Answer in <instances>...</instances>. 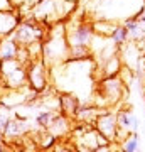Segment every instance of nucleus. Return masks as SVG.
<instances>
[{
	"label": "nucleus",
	"mask_w": 145,
	"mask_h": 152,
	"mask_svg": "<svg viewBox=\"0 0 145 152\" xmlns=\"http://www.w3.org/2000/svg\"><path fill=\"white\" fill-rule=\"evenodd\" d=\"M42 59L49 69L63 64L69 59V44L66 39L64 24L56 22L42 41Z\"/></svg>",
	"instance_id": "obj_1"
},
{
	"label": "nucleus",
	"mask_w": 145,
	"mask_h": 152,
	"mask_svg": "<svg viewBox=\"0 0 145 152\" xmlns=\"http://www.w3.org/2000/svg\"><path fill=\"white\" fill-rule=\"evenodd\" d=\"M0 80L5 90H20L26 88L27 83V68L17 59L0 61Z\"/></svg>",
	"instance_id": "obj_2"
},
{
	"label": "nucleus",
	"mask_w": 145,
	"mask_h": 152,
	"mask_svg": "<svg viewBox=\"0 0 145 152\" xmlns=\"http://www.w3.org/2000/svg\"><path fill=\"white\" fill-rule=\"evenodd\" d=\"M46 36L47 34L44 31V24L32 19V20H22L19 24V27L14 31V34L9 37H12L19 46H29V44L37 42V41H44Z\"/></svg>",
	"instance_id": "obj_3"
},
{
	"label": "nucleus",
	"mask_w": 145,
	"mask_h": 152,
	"mask_svg": "<svg viewBox=\"0 0 145 152\" xmlns=\"http://www.w3.org/2000/svg\"><path fill=\"white\" fill-rule=\"evenodd\" d=\"M27 68V83L37 93H44L49 86V68L44 59H32Z\"/></svg>",
	"instance_id": "obj_4"
},
{
	"label": "nucleus",
	"mask_w": 145,
	"mask_h": 152,
	"mask_svg": "<svg viewBox=\"0 0 145 152\" xmlns=\"http://www.w3.org/2000/svg\"><path fill=\"white\" fill-rule=\"evenodd\" d=\"M96 130L101 134L103 137H106L110 142L117 140V130H118V124H117V113H113L110 108L103 110L100 117L95 122Z\"/></svg>",
	"instance_id": "obj_5"
},
{
	"label": "nucleus",
	"mask_w": 145,
	"mask_h": 152,
	"mask_svg": "<svg viewBox=\"0 0 145 152\" xmlns=\"http://www.w3.org/2000/svg\"><path fill=\"white\" fill-rule=\"evenodd\" d=\"M140 46L137 41H132L130 39L128 42H125L122 48H120V58H122V63L123 66L130 68L132 71H135V75L138 73V66H140Z\"/></svg>",
	"instance_id": "obj_6"
},
{
	"label": "nucleus",
	"mask_w": 145,
	"mask_h": 152,
	"mask_svg": "<svg viewBox=\"0 0 145 152\" xmlns=\"http://www.w3.org/2000/svg\"><path fill=\"white\" fill-rule=\"evenodd\" d=\"M20 22H22V17L19 9L0 10V37L5 39L9 36H12Z\"/></svg>",
	"instance_id": "obj_7"
},
{
	"label": "nucleus",
	"mask_w": 145,
	"mask_h": 152,
	"mask_svg": "<svg viewBox=\"0 0 145 152\" xmlns=\"http://www.w3.org/2000/svg\"><path fill=\"white\" fill-rule=\"evenodd\" d=\"M79 107H81V100L76 96V95L68 93V91H64V93L59 95V112L64 115V117L74 120Z\"/></svg>",
	"instance_id": "obj_8"
},
{
	"label": "nucleus",
	"mask_w": 145,
	"mask_h": 152,
	"mask_svg": "<svg viewBox=\"0 0 145 152\" xmlns=\"http://www.w3.org/2000/svg\"><path fill=\"white\" fill-rule=\"evenodd\" d=\"M46 130H47L49 134H52L56 139H63V137L69 135L71 130H73V129H71V118H68V117H64L61 112H58Z\"/></svg>",
	"instance_id": "obj_9"
},
{
	"label": "nucleus",
	"mask_w": 145,
	"mask_h": 152,
	"mask_svg": "<svg viewBox=\"0 0 145 152\" xmlns=\"http://www.w3.org/2000/svg\"><path fill=\"white\" fill-rule=\"evenodd\" d=\"M117 124H118V130H125V132H128V134H132V132L138 130L140 120L132 110L122 108L117 113Z\"/></svg>",
	"instance_id": "obj_10"
},
{
	"label": "nucleus",
	"mask_w": 145,
	"mask_h": 152,
	"mask_svg": "<svg viewBox=\"0 0 145 152\" xmlns=\"http://www.w3.org/2000/svg\"><path fill=\"white\" fill-rule=\"evenodd\" d=\"M105 108H100L96 107L95 103H81L79 110H78V113H76L74 120L78 124H86V125H95L96 118L100 117Z\"/></svg>",
	"instance_id": "obj_11"
},
{
	"label": "nucleus",
	"mask_w": 145,
	"mask_h": 152,
	"mask_svg": "<svg viewBox=\"0 0 145 152\" xmlns=\"http://www.w3.org/2000/svg\"><path fill=\"white\" fill-rule=\"evenodd\" d=\"M122 22L118 20H111V19H93L91 22V27H93V32L96 36H101V37H108L115 32V29L118 27Z\"/></svg>",
	"instance_id": "obj_12"
},
{
	"label": "nucleus",
	"mask_w": 145,
	"mask_h": 152,
	"mask_svg": "<svg viewBox=\"0 0 145 152\" xmlns=\"http://www.w3.org/2000/svg\"><path fill=\"white\" fill-rule=\"evenodd\" d=\"M122 68H123V63H122L120 53L111 56L110 59H106L105 63L100 64V71L103 73V78H106V76H118Z\"/></svg>",
	"instance_id": "obj_13"
},
{
	"label": "nucleus",
	"mask_w": 145,
	"mask_h": 152,
	"mask_svg": "<svg viewBox=\"0 0 145 152\" xmlns=\"http://www.w3.org/2000/svg\"><path fill=\"white\" fill-rule=\"evenodd\" d=\"M27 130H29V129H27V124L24 122V120L10 118L9 120V124H7V127H5V130H4V137H5V139L22 137Z\"/></svg>",
	"instance_id": "obj_14"
},
{
	"label": "nucleus",
	"mask_w": 145,
	"mask_h": 152,
	"mask_svg": "<svg viewBox=\"0 0 145 152\" xmlns=\"http://www.w3.org/2000/svg\"><path fill=\"white\" fill-rule=\"evenodd\" d=\"M17 51H19V44H17L12 37L2 39V46H0V61L15 59Z\"/></svg>",
	"instance_id": "obj_15"
},
{
	"label": "nucleus",
	"mask_w": 145,
	"mask_h": 152,
	"mask_svg": "<svg viewBox=\"0 0 145 152\" xmlns=\"http://www.w3.org/2000/svg\"><path fill=\"white\" fill-rule=\"evenodd\" d=\"M110 39H111V42L115 44V46H118V48H122L125 42H128L130 41V34H128V29L123 26V22L120 24L118 27L115 29V32L110 36Z\"/></svg>",
	"instance_id": "obj_16"
},
{
	"label": "nucleus",
	"mask_w": 145,
	"mask_h": 152,
	"mask_svg": "<svg viewBox=\"0 0 145 152\" xmlns=\"http://www.w3.org/2000/svg\"><path fill=\"white\" fill-rule=\"evenodd\" d=\"M138 145H140V135L137 132H132L123 142H122V149L125 152H137L138 151Z\"/></svg>",
	"instance_id": "obj_17"
},
{
	"label": "nucleus",
	"mask_w": 145,
	"mask_h": 152,
	"mask_svg": "<svg viewBox=\"0 0 145 152\" xmlns=\"http://www.w3.org/2000/svg\"><path fill=\"white\" fill-rule=\"evenodd\" d=\"M56 113H58V112H52V110L39 112L37 117H36V124H37V127H41L42 130H46V129L49 127V124L52 122V118L56 117Z\"/></svg>",
	"instance_id": "obj_18"
},
{
	"label": "nucleus",
	"mask_w": 145,
	"mask_h": 152,
	"mask_svg": "<svg viewBox=\"0 0 145 152\" xmlns=\"http://www.w3.org/2000/svg\"><path fill=\"white\" fill-rule=\"evenodd\" d=\"M51 152H78V151L74 149V144L68 145V144H64V142H59V144H54L52 149H51Z\"/></svg>",
	"instance_id": "obj_19"
},
{
	"label": "nucleus",
	"mask_w": 145,
	"mask_h": 152,
	"mask_svg": "<svg viewBox=\"0 0 145 152\" xmlns=\"http://www.w3.org/2000/svg\"><path fill=\"white\" fill-rule=\"evenodd\" d=\"M118 151V149H117ZM115 149H113V142H110V144H105V145H100L98 149H95L93 152H117Z\"/></svg>",
	"instance_id": "obj_20"
},
{
	"label": "nucleus",
	"mask_w": 145,
	"mask_h": 152,
	"mask_svg": "<svg viewBox=\"0 0 145 152\" xmlns=\"http://www.w3.org/2000/svg\"><path fill=\"white\" fill-rule=\"evenodd\" d=\"M0 152H4V144H2V140H0Z\"/></svg>",
	"instance_id": "obj_21"
},
{
	"label": "nucleus",
	"mask_w": 145,
	"mask_h": 152,
	"mask_svg": "<svg viewBox=\"0 0 145 152\" xmlns=\"http://www.w3.org/2000/svg\"><path fill=\"white\" fill-rule=\"evenodd\" d=\"M117 152H125V151L122 149V145H120V147H118V151H117Z\"/></svg>",
	"instance_id": "obj_22"
},
{
	"label": "nucleus",
	"mask_w": 145,
	"mask_h": 152,
	"mask_svg": "<svg viewBox=\"0 0 145 152\" xmlns=\"http://www.w3.org/2000/svg\"><path fill=\"white\" fill-rule=\"evenodd\" d=\"M144 98H145V86H144Z\"/></svg>",
	"instance_id": "obj_23"
},
{
	"label": "nucleus",
	"mask_w": 145,
	"mask_h": 152,
	"mask_svg": "<svg viewBox=\"0 0 145 152\" xmlns=\"http://www.w3.org/2000/svg\"><path fill=\"white\" fill-rule=\"evenodd\" d=\"M0 46H2V37H0Z\"/></svg>",
	"instance_id": "obj_24"
}]
</instances>
